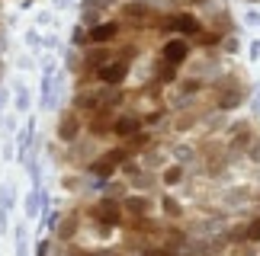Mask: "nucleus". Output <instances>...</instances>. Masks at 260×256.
Here are the masks:
<instances>
[{
	"label": "nucleus",
	"mask_w": 260,
	"mask_h": 256,
	"mask_svg": "<svg viewBox=\"0 0 260 256\" xmlns=\"http://www.w3.org/2000/svg\"><path fill=\"white\" fill-rule=\"evenodd\" d=\"M81 135V112H64L58 119V138L61 141H77Z\"/></svg>",
	"instance_id": "nucleus-3"
},
{
	"label": "nucleus",
	"mask_w": 260,
	"mask_h": 256,
	"mask_svg": "<svg viewBox=\"0 0 260 256\" xmlns=\"http://www.w3.org/2000/svg\"><path fill=\"white\" fill-rule=\"evenodd\" d=\"M97 77L106 87H119L128 77V61H122V58H116V61H106L100 70H97Z\"/></svg>",
	"instance_id": "nucleus-2"
},
{
	"label": "nucleus",
	"mask_w": 260,
	"mask_h": 256,
	"mask_svg": "<svg viewBox=\"0 0 260 256\" xmlns=\"http://www.w3.org/2000/svg\"><path fill=\"white\" fill-rule=\"evenodd\" d=\"M51 253H55V240H51V237H45V240L36 246V256H51Z\"/></svg>",
	"instance_id": "nucleus-6"
},
{
	"label": "nucleus",
	"mask_w": 260,
	"mask_h": 256,
	"mask_svg": "<svg viewBox=\"0 0 260 256\" xmlns=\"http://www.w3.org/2000/svg\"><path fill=\"white\" fill-rule=\"evenodd\" d=\"M81 221H84V211H68V215H61V221L55 227V243H74L77 234H81Z\"/></svg>",
	"instance_id": "nucleus-1"
},
{
	"label": "nucleus",
	"mask_w": 260,
	"mask_h": 256,
	"mask_svg": "<svg viewBox=\"0 0 260 256\" xmlns=\"http://www.w3.org/2000/svg\"><path fill=\"white\" fill-rule=\"evenodd\" d=\"M119 29H122V26L109 20V23H100V26H93L87 39H90L93 45H103V42H112V39H116V35H119Z\"/></svg>",
	"instance_id": "nucleus-4"
},
{
	"label": "nucleus",
	"mask_w": 260,
	"mask_h": 256,
	"mask_svg": "<svg viewBox=\"0 0 260 256\" xmlns=\"http://www.w3.org/2000/svg\"><path fill=\"white\" fill-rule=\"evenodd\" d=\"M39 202H42V196H39V192H32V196L26 199V215H29V218H36V211H39Z\"/></svg>",
	"instance_id": "nucleus-5"
}]
</instances>
